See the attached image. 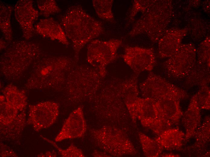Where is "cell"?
<instances>
[{"label": "cell", "mask_w": 210, "mask_h": 157, "mask_svg": "<svg viewBox=\"0 0 210 157\" xmlns=\"http://www.w3.org/2000/svg\"><path fill=\"white\" fill-rule=\"evenodd\" d=\"M61 23L67 38L72 43L76 61L83 46L104 32L101 23L79 5L68 8L62 17Z\"/></svg>", "instance_id": "obj_1"}, {"label": "cell", "mask_w": 210, "mask_h": 157, "mask_svg": "<svg viewBox=\"0 0 210 157\" xmlns=\"http://www.w3.org/2000/svg\"><path fill=\"white\" fill-rule=\"evenodd\" d=\"M41 53L37 44L24 40L13 42L1 57V70L4 72H21L39 58Z\"/></svg>", "instance_id": "obj_2"}, {"label": "cell", "mask_w": 210, "mask_h": 157, "mask_svg": "<svg viewBox=\"0 0 210 157\" xmlns=\"http://www.w3.org/2000/svg\"><path fill=\"white\" fill-rule=\"evenodd\" d=\"M122 41L112 39L108 40H92L87 47V60L88 63L98 71L100 76L104 77L107 73L106 67L117 57V52Z\"/></svg>", "instance_id": "obj_3"}, {"label": "cell", "mask_w": 210, "mask_h": 157, "mask_svg": "<svg viewBox=\"0 0 210 157\" xmlns=\"http://www.w3.org/2000/svg\"><path fill=\"white\" fill-rule=\"evenodd\" d=\"M143 14L134 24L129 33L131 37L142 34H147L151 40L156 41L163 29V6L161 2L153 1Z\"/></svg>", "instance_id": "obj_4"}, {"label": "cell", "mask_w": 210, "mask_h": 157, "mask_svg": "<svg viewBox=\"0 0 210 157\" xmlns=\"http://www.w3.org/2000/svg\"><path fill=\"white\" fill-rule=\"evenodd\" d=\"M139 87L146 98H151L155 101L172 98L180 101L189 97L184 90L152 72L140 84Z\"/></svg>", "instance_id": "obj_5"}, {"label": "cell", "mask_w": 210, "mask_h": 157, "mask_svg": "<svg viewBox=\"0 0 210 157\" xmlns=\"http://www.w3.org/2000/svg\"><path fill=\"white\" fill-rule=\"evenodd\" d=\"M196 50L190 44L180 46L164 64L167 74L174 78L186 77L193 68Z\"/></svg>", "instance_id": "obj_6"}, {"label": "cell", "mask_w": 210, "mask_h": 157, "mask_svg": "<svg viewBox=\"0 0 210 157\" xmlns=\"http://www.w3.org/2000/svg\"><path fill=\"white\" fill-rule=\"evenodd\" d=\"M59 114V106L55 102L46 101L30 105L27 123L38 132L52 126Z\"/></svg>", "instance_id": "obj_7"}, {"label": "cell", "mask_w": 210, "mask_h": 157, "mask_svg": "<svg viewBox=\"0 0 210 157\" xmlns=\"http://www.w3.org/2000/svg\"><path fill=\"white\" fill-rule=\"evenodd\" d=\"M124 62L138 75L142 72L151 71L155 62L153 50L137 46H126L122 56Z\"/></svg>", "instance_id": "obj_8"}, {"label": "cell", "mask_w": 210, "mask_h": 157, "mask_svg": "<svg viewBox=\"0 0 210 157\" xmlns=\"http://www.w3.org/2000/svg\"><path fill=\"white\" fill-rule=\"evenodd\" d=\"M33 3L31 0H19L14 8L15 18L20 26L23 37L27 40L33 36V24L39 15L38 11L34 8Z\"/></svg>", "instance_id": "obj_9"}, {"label": "cell", "mask_w": 210, "mask_h": 157, "mask_svg": "<svg viewBox=\"0 0 210 157\" xmlns=\"http://www.w3.org/2000/svg\"><path fill=\"white\" fill-rule=\"evenodd\" d=\"M87 125L82 107L79 106L70 113L62 127L55 138L56 142L84 136Z\"/></svg>", "instance_id": "obj_10"}, {"label": "cell", "mask_w": 210, "mask_h": 157, "mask_svg": "<svg viewBox=\"0 0 210 157\" xmlns=\"http://www.w3.org/2000/svg\"><path fill=\"white\" fill-rule=\"evenodd\" d=\"M35 27L36 32L44 37L57 40L66 46L69 44L63 28L52 18L40 20Z\"/></svg>", "instance_id": "obj_11"}, {"label": "cell", "mask_w": 210, "mask_h": 157, "mask_svg": "<svg viewBox=\"0 0 210 157\" xmlns=\"http://www.w3.org/2000/svg\"><path fill=\"white\" fill-rule=\"evenodd\" d=\"M160 116L168 127L178 123L183 115L180 101L166 98L156 101Z\"/></svg>", "instance_id": "obj_12"}, {"label": "cell", "mask_w": 210, "mask_h": 157, "mask_svg": "<svg viewBox=\"0 0 210 157\" xmlns=\"http://www.w3.org/2000/svg\"><path fill=\"white\" fill-rule=\"evenodd\" d=\"M200 109L195 94L191 98L182 120L186 130V139L194 135L199 126L200 121Z\"/></svg>", "instance_id": "obj_13"}, {"label": "cell", "mask_w": 210, "mask_h": 157, "mask_svg": "<svg viewBox=\"0 0 210 157\" xmlns=\"http://www.w3.org/2000/svg\"><path fill=\"white\" fill-rule=\"evenodd\" d=\"M5 100L10 105L22 111L27 105V98L25 92L14 85L10 84L3 91Z\"/></svg>", "instance_id": "obj_14"}, {"label": "cell", "mask_w": 210, "mask_h": 157, "mask_svg": "<svg viewBox=\"0 0 210 157\" xmlns=\"http://www.w3.org/2000/svg\"><path fill=\"white\" fill-rule=\"evenodd\" d=\"M195 65L189 74L186 77V83L190 86L208 85L210 82L209 66L199 64Z\"/></svg>", "instance_id": "obj_15"}, {"label": "cell", "mask_w": 210, "mask_h": 157, "mask_svg": "<svg viewBox=\"0 0 210 157\" xmlns=\"http://www.w3.org/2000/svg\"><path fill=\"white\" fill-rule=\"evenodd\" d=\"M26 114L23 111L7 126H0L1 134L6 139H14L20 136L25 124Z\"/></svg>", "instance_id": "obj_16"}, {"label": "cell", "mask_w": 210, "mask_h": 157, "mask_svg": "<svg viewBox=\"0 0 210 157\" xmlns=\"http://www.w3.org/2000/svg\"><path fill=\"white\" fill-rule=\"evenodd\" d=\"M13 7L10 5L0 2V27L5 40L8 43L11 42L12 31L11 17Z\"/></svg>", "instance_id": "obj_17"}, {"label": "cell", "mask_w": 210, "mask_h": 157, "mask_svg": "<svg viewBox=\"0 0 210 157\" xmlns=\"http://www.w3.org/2000/svg\"><path fill=\"white\" fill-rule=\"evenodd\" d=\"M163 135L162 145L167 149H180L182 145L184 133L176 129H169L165 131Z\"/></svg>", "instance_id": "obj_18"}, {"label": "cell", "mask_w": 210, "mask_h": 157, "mask_svg": "<svg viewBox=\"0 0 210 157\" xmlns=\"http://www.w3.org/2000/svg\"><path fill=\"white\" fill-rule=\"evenodd\" d=\"M113 0H93L92 3L96 14L100 18L110 22L114 21L112 8Z\"/></svg>", "instance_id": "obj_19"}, {"label": "cell", "mask_w": 210, "mask_h": 157, "mask_svg": "<svg viewBox=\"0 0 210 157\" xmlns=\"http://www.w3.org/2000/svg\"><path fill=\"white\" fill-rule=\"evenodd\" d=\"M4 96H0V126H7L11 123L18 114V110L5 101Z\"/></svg>", "instance_id": "obj_20"}, {"label": "cell", "mask_w": 210, "mask_h": 157, "mask_svg": "<svg viewBox=\"0 0 210 157\" xmlns=\"http://www.w3.org/2000/svg\"><path fill=\"white\" fill-rule=\"evenodd\" d=\"M40 13L45 17L61 11L55 1L54 0H39L37 1Z\"/></svg>", "instance_id": "obj_21"}, {"label": "cell", "mask_w": 210, "mask_h": 157, "mask_svg": "<svg viewBox=\"0 0 210 157\" xmlns=\"http://www.w3.org/2000/svg\"><path fill=\"white\" fill-rule=\"evenodd\" d=\"M43 139L52 144L58 150L62 157H84L82 150L73 144L71 145L67 149H62L59 148L53 141L40 135Z\"/></svg>", "instance_id": "obj_22"}, {"label": "cell", "mask_w": 210, "mask_h": 157, "mask_svg": "<svg viewBox=\"0 0 210 157\" xmlns=\"http://www.w3.org/2000/svg\"><path fill=\"white\" fill-rule=\"evenodd\" d=\"M196 95L200 108L209 110L210 108V89L208 85L200 87V89Z\"/></svg>", "instance_id": "obj_23"}, {"label": "cell", "mask_w": 210, "mask_h": 157, "mask_svg": "<svg viewBox=\"0 0 210 157\" xmlns=\"http://www.w3.org/2000/svg\"><path fill=\"white\" fill-rule=\"evenodd\" d=\"M153 1H134L129 16V23L133 21L135 16L140 11L144 12L149 6Z\"/></svg>", "instance_id": "obj_24"}, {"label": "cell", "mask_w": 210, "mask_h": 157, "mask_svg": "<svg viewBox=\"0 0 210 157\" xmlns=\"http://www.w3.org/2000/svg\"><path fill=\"white\" fill-rule=\"evenodd\" d=\"M206 120L198 130L196 131V133L194 134L196 135V142L199 146L205 145L209 139V120Z\"/></svg>", "instance_id": "obj_25"}, {"label": "cell", "mask_w": 210, "mask_h": 157, "mask_svg": "<svg viewBox=\"0 0 210 157\" xmlns=\"http://www.w3.org/2000/svg\"><path fill=\"white\" fill-rule=\"evenodd\" d=\"M0 155L1 157H17V155L9 147L2 143L0 144Z\"/></svg>", "instance_id": "obj_26"}, {"label": "cell", "mask_w": 210, "mask_h": 157, "mask_svg": "<svg viewBox=\"0 0 210 157\" xmlns=\"http://www.w3.org/2000/svg\"><path fill=\"white\" fill-rule=\"evenodd\" d=\"M7 44L4 40L1 38L0 39V49L1 50L6 47Z\"/></svg>", "instance_id": "obj_27"}]
</instances>
